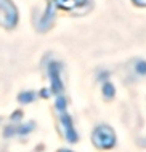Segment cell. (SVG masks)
Returning <instances> with one entry per match:
<instances>
[{"mask_svg":"<svg viewBox=\"0 0 146 152\" xmlns=\"http://www.w3.org/2000/svg\"><path fill=\"white\" fill-rule=\"evenodd\" d=\"M93 144L98 147V149H109L116 144V134L112 128L103 125L98 126L97 130L93 131Z\"/></svg>","mask_w":146,"mask_h":152,"instance_id":"obj_1","label":"cell"},{"mask_svg":"<svg viewBox=\"0 0 146 152\" xmlns=\"http://www.w3.org/2000/svg\"><path fill=\"white\" fill-rule=\"evenodd\" d=\"M61 123H63V126H64L66 139H68L69 142H76L77 141V133L72 126V120H71V117L66 112H61Z\"/></svg>","mask_w":146,"mask_h":152,"instance_id":"obj_2","label":"cell"},{"mask_svg":"<svg viewBox=\"0 0 146 152\" xmlns=\"http://www.w3.org/2000/svg\"><path fill=\"white\" fill-rule=\"evenodd\" d=\"M50 79H52V91L60 94L61 90H63V83H61V79H60V67H58L56 64L50 66Z\"/></svg>","mask_w":146,"mask_h":152,"instance_id":"obj_3","label":"cell"},{"mask_svg":"<svg viewBox=\"0 0 146 152\" xmlns=\"http://www.w3.org/2000/svg\"><path fill=\"white\" fill-rule=\"evenodd\" d=\"M56 2H58V5H60V7L71 10V8H74V7H77V5H80V3H83L85 0H56Z\"/></svg>","mask_w":146,"mask_h":152,"instance_id":"obj_4","label":"cell"},{"mask_svg":"<svg viewBox=\"0 0 146 152\" xmlns=\"http://www.w3.org/2000/svg\"><path fill=\"white\" fill-rule=\"evenodd\" d=\"M18 99H19L21 102H32V101L35 99V93H32V91H27V93H21Z\"/></svg>","mask_w":146,"mask_h":152,"instance_id":"obj_5","label":"cell"},{"mask_svg":"<svg viewBox=\"0 0 146 152\" xmlns=\"http://www.w3.org/2000/svg\"><path fill=\"white\" fill-rule=\"evenodd\" d=\"M114 93H116V90H114V87H112L111 83H104L103 85V94L108 98V99L114 96Z\"/></svg>","mask_w":146,"mask_h":152,"instance_id":"obj_6","label":"cell"},{"mask_svg":"<svg viewBox=\"0 0 146 152\" xmlns=\"http://www.w3.org/2000/svg\"><path fill=\"white\" fill-rule=\"evenodd\" d=\"M56 107L60 112H64V109H66V99L64 98H58L56 99Z\"/></svg>","mask_w":146,"mask_h":152,"instance_id":"obj_7","label":"cell"},{"mask_svg":"<svg viewBox=\"0 0 146 152\" xmlns=\"http://www.w3.org/2000/svg\"><path fill=\"white\" fill-rule=\"evenodd\" d=\"M136 72L138 74H146V63H138V66H136Z\"/></svg>","mask_w":146,"mask_h":152,"instance_id":"obj_8","label":"cell"},{"mask_svg":"<svg viewBox=\"0 0 146 152\" xmlns=\"http://www.w3.org/2000/svg\"><path fill=\"white\" fill-rule=\"evenodd\" d=\"M60 152H72V151H68V149H61Z\"/></svg>","mask_w":146,"mask_h":152,"instance_id":"obj_9","label":"cell"}]
</instances>
